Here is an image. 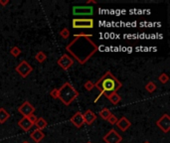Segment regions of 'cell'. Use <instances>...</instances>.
<instances>
[{
    "mask_svg": "<svg viewBox=\"0 0 170 143\" xmlns=\"http://www.w3.org/2000/svg\"><path fill=\"white\" fill-rule=\"evenodd\" d=\"M92 37V34H75L74 40L66 46V51L79 64L85 65L98 52L99 47L91 39Z\"/></svg>",
    "mask_w": 170,
    "mask_h": 143,
    "instance_id": "obj_1",
    "label": "cell"
},
{
    "mask_svg": "<svg viewBox=\"0 0 170 143\" xmlns=\"http://www.w3.org/2000/svg\"><path fill=\"white\" fill-rule=\"evenodd\" d=\"M122 86V84L114 76L111 72L108 71L101 79L94 83V88L99 90L101 95L108 99L109 95L117 93V90Z\"/></svg>",
    "mask_w": 170,
    "mask_h": 143,
    "instance_id": "obj_2",
    "label": "cell"
},
{
    "mask_svg": "<svg viewBox=\"0 0 170 143\" xmlns=\"http://www.w3.org/2000/svg\"><path fill=\"white\" fill-rule=\"evenodd\" d=\"M79 96V91L74 88L71 83H65L59 89V99L65 105H70Z\"/></svg>",
    "mask_w": 170,
    "mask_h": 143,
    "instance_id": "obj_3",
    "label": "cell"
},
{
    "mask_svg": "<svg viewBox=\"0 0 170 143\" xmlns=\"http://www.w3.org/2000/svg\"><path fill=\"white\" fill-rule=\"evenodd\" d=\"M72 26L74 29H93L94 22L92 18H75L72 21Z\"/></svg>",
    "mask_w": 170,
    "mask_h": 143,
    "instance_id": "obj_4",
    "label": "cell"
},
{
    "mask_svg": "<svg viewBox=\"0 0 170 143\" xmlns=\"http://www.w3.org/2000/svg\"><path fill=\"white\" fill-rule=\"evenodd\" d=\"M15 71H16L17 73L22 76V78H27V76L33 72V68H32V66L27 62V61L23 60L19 63L17 67L15 68Z\"/></svg>",
    "mask_w": 170,
    "mask_h": 143,
    "instance_id": "obj_5",
    "label": "cell"
},
{
    "mask_svg": "<svg viewBox=\"0 0 170 143\" xmlns=\"http://www.w3.org/2000/svg\"><path fill=\"white\" fill-rule=\"evenodd\" d=\"M73 14L75 16H92L94 14V7L89 5L84 6H74Z\"/></svg>",
    "mask_w": 170,
    "mask_h": 143,
    "instance_id": "obj_6",
    "label": "cell"
},
{
    "mask_svg": "<svg viewBox=\"0 0 170 143\" xmlns=\"http://www.w3.org/2000/svg\"><path fill=\"white\" fill-rule=\"evenodd\" d=\"M103 140L106 143H121L122 140V136L116 129H111L103 137Z\"/></svg>",
    "mask_w": 170,
    "mask_h": 143,
    "instance_id": "obj_7",
    "label": "cell"
},
{
    "mask_svg": "<svg viewBox=\"0 0 170 143\" xmlns=\"http://www.w3.org/2000/svg\"><path fill=\"white\" fill-rule=\"evenodd\" d=\"M156 125L159 129L162 130L164 133H168L170 130V117L167 113L163 114L160 118L156 121Z\"/></svg>",
    "mask_w": 170,
    "mask_h": 143,
    "instance_id": "obj_8",
    "label": "cell"
},
{
    "mask_svg": "<svg viewBox=\"0 0 170 143\" xmlns=\"http://www.w3.org/2000/svg\"><path fill=\"white\" fill-rule=\"evenodd\" d=\"M57 64L61 67L64 71H67L74 65V60L69 55L64 54L61 58L57 61Z\"/></svg>",
    "mask_w": 170,
    "mask_h": 143,
    "instance_id": "obj_9",
    "label": "cell"
},
{
    "mask_svg": "<svg viewBox=\"0 0 170 143\" xmlns=\"http://www.w3.org/2000/svg\"><path fill=\"white\" fill-rule=\"evenodd\" d=\"M19 113H21L24 117H28L29 115H31L34 113L35 107L29 103V101H25L21 105L18 107Z\"/></svg>",
    "mask_w": 170,
    "mask_h": 143,
    "instance_id": "obj_10",
    "label": "cell"
},
{
    "mask_svg": "<svg viewBox=\"0 0 170 143\" xmlns=\"http://www.w3.org/2000/svg\"><path fill=\"white\" fill-rule=\"evenodd\" d=\"M71 122L72 124L75 125V127H77V128H81L83 127V125L85 124V121H84V117H83V113L81 111H78L76 112L72 117H71Z\"/></svg>",
    "mask_w": 170,
    "mask_h": 143,
    "instance_id": "obj_11",
    "label": "cell"
},
{
    "mask_svg": "<svg viewBox=\"0 0 170 143\" xmlns=\"http://www.w3.org/2000/svg\"><path fill=\"white\" fill-rule=\"evenodd\" d=\"M83 117H84V121L85 123L88 124V125H91L93 124L94 121L97 119V115L94 114V112L91 109H88L86 110L83 113Z\"/></svg>",
    "mask_w": 170,
    "mask_h": 143,
    "instance_id": "obj_12",
    "label": "cell"
},
{
    "mask_svg": "<svg viewBox=\"0 0 170 143\" xmlns=\"http://www.w3.org/2000/svg\"><path fill=\"white\" fill-rule=\"evenodd\" d=\"M116 125L118 127V129H119V130L122 131V132H124V131H126V130L129 128V127H131V122L129 121L126 116H122V118L117 119V122L116 123Z\"/></svg>",
    "mask_w": 170,
    "mask_h": 143,
    "instance_id": "obj_13",
    "label": "cell"
},
{
    "mask_svg": "<svg viewBox=\"0 0 170 143\" xmlns=\"http://www.w3.org/2000/svg\"><path fill=\"white\" fill-rule=\"evenodd\" d=\"M18 125L23 131H26V132L31 129L32 126H33V124L31 123V121L28 119V117H24V116L18 121Z\"/></svg>",
    "mask_w": 170,
    "mask_h": 143,
    "instance_id": "obj_14",
    "label": "cell"
},
{
    "mask_svg": "<svg viewBox=\"0 0 170 143\" xmlns=\"http://www.w3.org/2000/svg\"><path fill=\"white\" fill-rule=\"evenodd\" d=\"M30 137L31 139L35 142V143H39L41 140L44 139L45 137V133L42 130H39V129H35L34 131H32L30 133Z\"/></svg>",
    "mask_w": 170,
    "mask_h": 143,
    "instance_id": "obj_15",
    "label": "cell"
},
{
    "mask_svg": "<svg viewBox=\"0 0 170 143\" xmlns=\"http://www.w3.org/2000/svg\"><path fill=\"white\" fill-rule=\"evenodd\" d=\"M35 125H36L37 129L43 131V129H45L48 126V122L46 121V119H44L43 117H38L36 122H35Z\"/></svg>",
    "mask_w": 170,
    "mask_h": 143,
    "instance_id": "obj_16",
    "label": "cell"
},
{
    "mask_svg": "<svg viewBox=\"0 0 170 143\" xmlns=\"http://www.w3.org/2000/svg\"><path fill=\"white\" fill-rule=\"evenodd\" d=\"M9 117H10L9 112L5 108H3V107H1L0 108V123L1 124L5 123L9 119Z\"/></svg>",
    "mask_w": 170,
    "mask_h": 143,
    "instance_id": "obj_17",
    "label": "cell"
},
{
    "mask_svg": "<svg viewBox=\"0 0 170 143\" xmlns=\"http://www.w3.org/2000/svg\"><path fill=\"white\" fill-rule=\"evenodd\" d=\"M108 99L111 101V103L113 104H117L119 101H121V99H122V98H121V95H119L117 93H114V94H113V95H111L108 98Z\"/></svg>",
    "mask_w": 170,
    "mask_h": 143,
    "instance_id": "obj_18",
    "label": "cell"
},
{
    "mask_svg": "<svg viewBox=\"0 0 170 143\" xmlns=\"http://www.w3.org/2000/svg\"><path fill=\"white\" fill-rule=\"evenodd\" d=\"M35 60H36L38 63H43L47 60V55L44 52H42V51H39V52L35 55Z\"/></svg>",
    "mask_w": 170,
    "mask_h": 143,
    "instance_id": "obj_19",
    "label": "cell"
},
{
    "mask_svg": "<svg viewBox=\"0 0 170 143\" xmlns=\"http://www.w3.org/2000/svg\"><path fill=\"white\" fill-rule=\"evenodd\" d=\"M113 113H112V111L109 110L108 108H103L101 111H99V116L102 117L103 119L104 120H108V118L109 116H111Z\"/></svg>",
    "mask_w": 170,
    "mask_h": 143,
    "instance_id": "obj_20",
    "label": "cell"
},
{
    "mask_svg": "<svg viewBox=\"0 0 170 143\" xmlns=\"http://www.w3.org/2000/svg\"><path fill=\"white\" fill-rule=\"evenodd\" d=\"M156 84L155 83H153V81H148V83L145 85V90L148 91V93H153V91H155L156 90Z\"/></svg>",
    "mask_w": 170,
    "mask_h": 143,
    "instance_id": "obj_21",
    "label": "cell"
},
{
    "mask_svg": "<svg viewBox=\"0 0 170 143\" xmlns=\"http://www.w3.org/2000/svg\"><path fill=\"white\" fill-rule=\"evenodd\" d=\"M10 54H11L14 58H17L18 56L21 55V50H20L17 46H14V47H12L11 50H10Z\"/></svg>",
    "mask_w": 170,
    "mask_h": 143,
    "instance_id": "obj_22",
    "label": "cell"
},
{
    "mask_svg": "<svg viewBox=\"0 0 170 143\" xmlns=\"http://www.w3.org/2000/svg\"><path fill=\"white\" fill-rule=\"evenodd\" d=\"M158 81H160V83H161L162 85L167 84V83H168V81H169V76H168L165 73H162L160 76H158Z\"/></svg>",
    "mask_w": 170,
    "mask_h": 143,
    "instance_id": "obj_23",
    "label": "cell"
},
{
    "mask_svg": "<svg viewBox=\"0 0 170 143\" xmlns=\"http://www.w3.org/2000/svg\"><path fill=\"white\" fill-rule=\"evenodd\" d=\"M60 36L63 38V39H68L70 37V30L68 28H63L60 32Z\"/></svg>",
    "mask_w": 170,
    "mask_h": 143,
    "instance_id": "obj_24",
    "label": "cell"
},
{
    "mask_svg": "<svg viewBox=\"0 0 170 143\" xmlns=\"http://www.w3.org/2000/svg\"><path fill=\"white\" fill-rule=\"evenodd\" d=\"M84 88L86 89L87 90H92L94 88V83H93L92 81H87L86 83H85V85H84Z\"/></svg>",
    "mask_w": 170,
    "mask_h": 143,
    "instance_id": "obj_25",
    "label": "cell"
},
{
    "mask_svg": "<svg viewBox=\"0 0 170 143\" xmlns=\"http://www.w3.org/2000/svg\"><path fill=\"white\" fill-rule=\"evenodd\" d=\"M117 119H118V118H117V117L116 115H114V114H112V115L108 118V121L111 124L114 125V124H116L117 122Z\"/></svg>",
    "mask_w": 170,
    "mask_h": 143,
    "instance_id": "obj_26",
    "label": "cell"
},
{
    "mask_svg": "<svg viewBox=\"0 0 170 143\" xmlns=\"http://www.w3.org/2000/svg\"><path fill=\"white\" fill-rule=\"evenodd\" d=\"M50 95H51L53 99H58L59 98V89H53L51 91H50Z\"/></svg>",
    "mask_w": 170,
    "mask_h": 143,
    "instance_id": "obj_27",
    "label": "cell"
},
{
    "mask_svg": "<svg viewBox=\"0 0 170 143\" xmlns=\"http://www.w3.org/2000/svg\"><path fill=\"white\" fill-rule=\"evenodd\" d=\"M37 118H38V117H37L36 115H35L34 113H33V114H31V115H29V116H28V119H29L30 121H31V123H32L33 125L35 124V122H36Z\"/></svg>",
    "mask_w": 170,
    "mask_h": 143,
    "instance_id": "obj_28",
    "label": "cell"
},
{
    "mask_svg": "<svg viewBox=\"0 0 170 143\" xmlns=\"http://www.w3.org/2000/svg\"><path fill=\"white\" fill-rule=\"evenodd\" d=\"M8 3H9L8 0H0V5H2V6H6Z\"/></svg>",
    "mask_w": 170,
    "mask_h": 143,
    "instance_id": "obj_29",
    "label": "cell"
},
{
    "mask_svg": "<svg viewBox=\"0 0 170 143\" xmlns=\"http://www.w3.org/2000/svg\"><path fill=\"white\" fill-rule=\"evenodd\" d=\"M92 4H97V1H94V0H89V1H87V5H91L92 6Z\"/></svg>",
    "mask_w": 170,
    "mask_h": 143,
    "instance_id": "obj_30",
    "label": "cell"
},
{
    "mask_svg": "<svg viewBox=\"0 0 170 143\" xmlns=\"http://www.w3.org/2000/svg\"><path fill=\"white\" fill-rule=\"evenodd\" d=\"M22 143H30V142H29V141H23Z\"/></svg>",
    "mask_w": 170,
    "mask_h": 143,
    "instance_id": "obj_31",
    "label": "cell"
},
{
    "mask_svg": "<svg viewBox=\"0 0 170 143\" xmlns=\"http://www.w3.org/2000/svg\"><path fill=\"white\" fill-rule=\"evenodd\" d=\"M143 143H150V142H149V141H144Z\"/></svg>",
    "mask_w": 170,
    "mask_h": 143,
    "instance_id": "obj_32",
    "label": "cell"
},
{
    "mask_svg": "<svg viewBox=\"0 0 170 143\" xmlns=\"http://www.w3.org/2000/svg\"><path fill=\"white\" fill-rule=\"evenodd\" d=\"M87 143H91V142H87Z\"/></svg>",
    "mask_w": 170,
    "mask_h": 143,
    "instance_id": "obj_33",
    "label": "cell"
}]
</instances>
